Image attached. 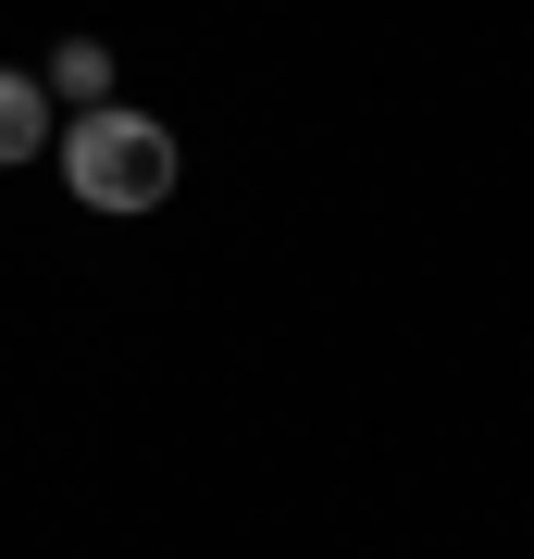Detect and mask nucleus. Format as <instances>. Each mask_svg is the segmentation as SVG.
Segmentation results:
<instances>
[{
	"label": "nucleus",
	"mask_w": 534,
	"mask_h": 559,
	"mask_svg": "<svg viewBox=\"0 0 534 559\" xmlns=\"http://www.w3.org/2000/svg\"><path fill=\"white\" fill-rule=\"evenodd\" d=\"M50 87L99 112V100H112V50H99V38H62V50H50Z\"/></svg>",
	"instance_id": "3"
},
{
	"label": "nucleus",
	"mask_w": 534,
	"mask_h": 559,
	"mask_svg": "<svg viewBox=\"0 0 534 559\" xmlns=\"http://www.w3.org/2000/svg\"><path fill=\"white\" fill-rule=\"evenodd\" d=\"M38 150H50V87L0 75V162H38Z\"/></svg>",
	"instance_id": "2"
},
{
	"label": "nucleus",
	"mask_w": 534,
	"mask_h": 559,
	"mask_svg": "<svg viewBox=\"0 0 534 559\" xmlns=\"http://www.w3.org/2000/svg\"><path fill=\"white\" fill-rule=\"evenodd\" d=\"M62 175H75L87 212H162V200H175V138H162L150 112H112V100H99L75 138H62Z\"/></svg>",
	"instance_id": "1"
}]
</instances>
